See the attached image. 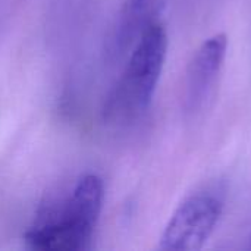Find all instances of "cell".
<instances>
[{"mask_svg": "<svg viewBox=\"0 0 251 251\" xmlns=\"http://www.w3.org/2000/svg\"><path fill=\"white\" fill-rule=\"evenodd\" d=\"M228 38L215 34L207 38L193 56L185 82V104L188 112L200 110L210 97L226 56Z\"/></svg>", "mask_w": 251, "mask_h": 251, "instance_id": "4", "label": "cell"}, {"mask_svg": "<svg viewBox=\"0 0 251 251\" xmlns=\"http://www.w3.org/2000/svg\"><path fill=\"white\" fill-rule=\"evenodd\" d=\"M224 210L221 194L204 190L187 197L172 213L160 237L159 249L194 251L203 249L212 237Z\"/></svg>", "mask_w": 251, "mask_h": 251, "instance_id": "3", "label": "cell"}, {"mask_svg": "<svg viewBox=\"0 0 251 251\" xmlns=\"http://www.w3.org/2000/svg\"><path fill=\"white\" fill-rule=\"evenodd\" d=\"M165 3L166 0H129L128 16H131V24H141L144 28L154 21V16Z\"/></svg>", "mask_w": 251, "mask_h": 251, "instance_id": "5", "label": "cell"}, {"mask_svg": "<svg viewBox=\"0 0 251 251\" xmlns=\"http://www.w3.org/2000/svg\"><path fill=\"white\" fill-rule=\"evenodd\" d=\"M104 201V184L96 174H87L71 194L49 207L26 232L25 240L35 250H85L99 222Z\"/></svg>", "mask_w": 251, "mask_h": 251, "instance_id": "1", "label": "cell"}, {"mask_svg": "<svg viewBox=\"0 0 251 251\" xmlns=\"http://www.w3.org/2000/svg\"><path fill=\"white\" fill-rule=\"evenodd\" d=\"M168 53L165 26L153 21L141 37L106 104V115L115 122L131 121L146 112L154 97Z\"/></svg>", "mask_w": 251, "mask_h": 251, "instance_id": "2", "label": "cell"}]
</instances>
